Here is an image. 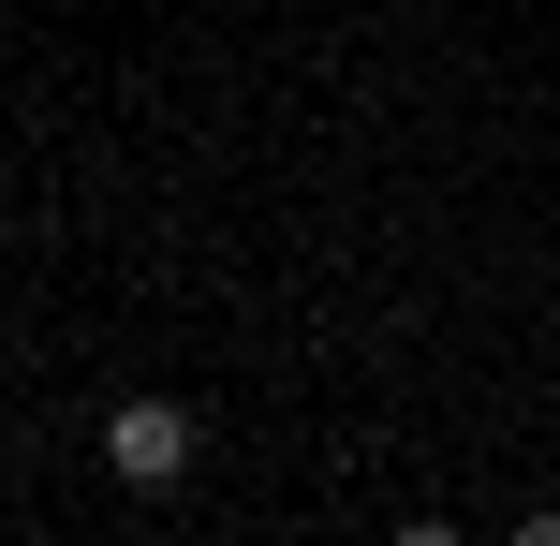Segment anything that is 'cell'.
<instances>
[{"label":"cell","instance_id":"6da1fadb","mask_svg":"<svg viewBox=\"0 0 560 546\" xmlns=\"http://www.w3.org/2000/svg\"><path fill=\"white\" fill-rule=\"evenodd\" d=\"M192 443H207V414L163 399V384L104 414V473H118V488H177V473H192Z\"/></svg>","mask_w":560,"mask_h":546}]
</instances>
